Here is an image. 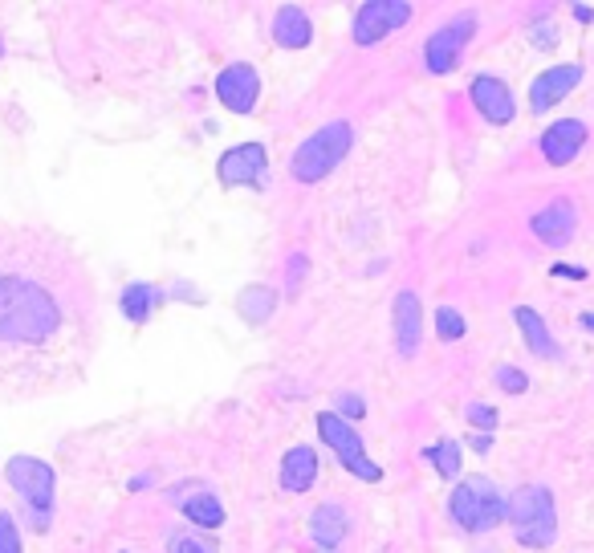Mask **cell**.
<instances>
[{"instance_id":"cell-1","label":"cell","mask_w":594,"mask_h":553,"mask_svg":"<svg viewBox=\"0 0 594 553\" xmlns=\"http://www.w3.org/2000/svg\"><path fill=\"white\" fill-rule=\"evenodd\" d=\"M37 244L29 232H0V391L49 383L41 358L70 326L66 261Z\"/></svg>"},{"instance_id":"cell-2","label":"cell","mask_w":594,"mask_h":553,"mask_svg":"<svg viewBox=\"0 0 594 553\" xmlns=\"http://www.w3.org/2000/svg\"><path fill=\"white\" fill-rule=\"evenodd\" d=\"M509 525L513 537L525 549H546L558 537V509H554V493L546 484H525L509 501Z\"/></svg>"},{"instance_id":"cell-3","label":"cell","mask_w":594,"mask_h":553,"mask_svg":"<svg viewBox=\"0 0 594 553\" xmlns=\"http://www.w3.org/2000/svg\"><path fill=\"white\" fill-rule=\"evenodd\" d=\"M452 521L464 529V533H489L497 529L501 521H509V501L501 497V488L485 476H468L452 488Z\"/></svg>"},{"instance_id":"cell-4","label":"cell","mask_w":594,"mask_h":553,"mask_svg":"<svg viewBox=\"0 0 594 553\" xmlns=\"http://www.w3.org/2000/svg\"><path fill=\"white\" fill-rule=\"evenodd\" d=\"M350 143H354L350 122H326L322 131H314L302 147L293 151V163H289L293 179H297V183H322V179L346 159Z\"/></svg>"},{"instance_id":"cell-5","label":"cell","mask_w":594,"mask_h":553,"mask_svg":"<svg viewBox=\"0 0 594 553\" xmlns=\"http://www.w3.org/2000/svg\"><path fill=\"white\" fill-rule=\"evenodd\" d=\"M318 436H322V444H326V448H334L338 464H342L350 476H359V480H367V484L383 480V468L367 456V448H363L359 432H354V427H350L342 415L322 411V415H318Z\"/></svg>"},{"instance_id":"cell-6","label":"cell","mask_w":594,"mask_h":553,"mask_svg":"<svg viewBox=\"0 0 594 553\" xmlns=\"http://www.w3.org/2000/svg\"><path fill=\"white\" fill-rule=\"evenodd\" d=\"M5 476L17 488V497L29 505V513L37 517V529H45L49 513H53V468L45 460H33V456H13Z\"/></svg>"},{"instance_id":"cell-7","label":"cell","mask_w":594,"mask_h":553,"mask_svg":"<svg viewBox=\"0 0 594 553\" xmlns=\"http://www.w3.org/2000/svg\"><path fill=\"white\" fill-rule=\"evenodd\" d=\"M407 21H411V5H403V0H371V5L354 13L350 29H354V41L359 45H379Z\"/></svg>"},{"instance_id":"cell-8","label":"cell","mask_w":594,"mask_h":553,"mask_svg":"<svg viewBox=\"0 0 594 553\" xmlns=\"http://www.w3.org/2000/svg\"><path fill=\"white\" fill-rule=\"evenodd\" d=\"M472 29H477V25H472V17H460V21L436 29V33L424 41V61H428L432 74H452V70H456L464 45L472 41Z\"/></svg>"},{"instance_id":"cell-9","label":"cell","mask_w":594,"mask_h":553,"mask_svg":"<svg viewBox=\"0 0 594 553\" xmlns=\"http://www.w3.org/2000/svg\"><path fill=\"white\" fill-rule=\"evenodd\" d=\"M265 147L261 143H241L220 155V183L224 188H261L265 175Z\"/></svg>"},{"instance_id":"cell-10","label":"cell","mask_w":594,"mask_h":553,"mask_svg":"<svg viewBox=\"0 0 594 553\" xmlns=\"http://www.w3.org/2000/svg\"><path fill=\"white\" fill-rule=\"evenodd\" d=\"M578 82H582V66H578V61H566V66L542 70L538 78L529 82V110H533V114H546V110L558 106Z\"/></svg>"},{"instance_id":"cell-11","label":"cell","mask_w":594,"mask_h":553,"mask_svg":"<svg viewBox=\"0 0 594 553\" xmlns=\"http://www.w3.org/2000/svg\"><path fill=\"white\" fill-rule=\"evenodd\" d=\"M257 94H261V78L253 66H245V61H236V66L220 70L216 78V98L224 102V110L232 114H249L257 106Z\"/></svg>"},{"instance_id":"cell-12","label":"cell","mask_w":594,"mask_h":553,"mask_svg":"<svg viewBox=\"0 0 594 553\" xmlns=\"http://www.w3.org/2000/svg\"><path fill=\"white\" fill-rule=\"evenodd\" d=\"M468 98H472V106H477V110L485 114V122H493V127H509V122H513V114H517L509 86H505L501 78H489V74L472 78V86H468Z\"/></svg>"},{"instance_id":"cell-13","label":"cell","mask_w":594,"mask_h":553,"mask_svg":"<svg viewBox=\"0 0 594 553\" xmlns=\"http://www.w3.org/2000/svg\"><path fill=\"white\" fill-rule=\"evenodd\" d=\"M582 147H586V122H578V118H558L554 127L542 131V159L554 167L574 163Z\"/></svg>"},{"instance_id":"cell-14","label":"cell","mask_w":594,"mask_h":553,"mask_svg":"<svg viewBox=\"0 0 594 553\" xmlns=\"http://www.w3.org/2000/svg\"><path fill=\"white\" fill-rule=\"evenodd\" d=\"M529 228L542 244H550V249H566V244L574 240V228H578V212H574L570 200H554L550 208H542L529 220Z\"/></svg>"},{"instance_id":"cell-15","label":"cell","mask_w":594,"mask_h":553,"mask_svg":"<svg viewBox=\"0 0 594 553\" xmlns=\"http://www.w3.org/2000/svg\"><path fill=\"white\" fill-rule=\"evenodd\" d=\"M420 338H424V314H420V297L415 293H399L395 297V346L403 358H415L420 350Z\"/></svg>"},{"instance_id":"cell-16","label":"cell","mask_w":594,"mask_h":553,"mask_svg":"<svg viewBox=\"0 0 594 553\" xmlns=\"http://www.w3.org/2000/svg\"><path fill=\"white\" fill-rule=\"evenodd\" d=\"M318 480V452L314 448H289L281 456V488L285 493H306V488Z\"/></svg>"},{"instance_id":"cell-17","label":"cell","mask_w":594,"mask_h":553,"mask_svg":"<svg viewBox=\"0 0 594 553\" xmlns=\"http://www.w3.org/2000/svg\"><path fill=\"white\" fill-rule=\"evenodd\" d=\"M273 41L281 45V49H306L310 41H314V25H310V17L297 9V5H285V9H277V17H273Z\"/></svg>"},{"instance_id":"cell-18","label":"cell","mask_w":594,"mask_h":553,"mask_svg":"<svg viewBox=\"0 0 594 553\" xmlns=\"http://www.w3.org/2000/svg\"><path fill=\"white\" fill-rule=\"evenodd\" d=\"M513 318H517V330H521V338H525V346H529L533 354H542V358H558V342H554V334L546 330L542 314H533L529 305H521V310H517Z\"/></svg>"},{"instance_id":"cell-19","label":"cell","mask_w":594,"mask_h":553,"mask_svg":"<svg viewBox=\"0 0 594 553\" xmlns=\"http://www.w3.org/2000/svg\"><path fill=\"white\" fill-rule=\"evenodd\" d=\"M310 537L326 549H334L342 537H346V513L338 505H318L314 517H310Z\"/></svg>"},{"instance_id":"cell-20","label":"cell","mask_w":594,"mask_h":553,"mask_svg":"<svg viewBox=\"0 0 594 553\" xmlns=\"http://www.w3.org/2000/svg\"><path fill=\"white\" fill-rule=\"evenodd\" d=\"M180 509H184V517H188L192 525H200V529H220V525H224V505H220L212 493H204V488H200V493H192Z\"/></svg>"},{"instance_id":"cell-21","label":"cell","mask_w":594,"mask_h":553,"mask_svg":"<svg viewBox=\"0 0 594 553\" xmlns=\"http://www.w3.org/2000/svg\"><path fill=\"white\" fill-rule=\"evenodd\" d=\"M236 310H241V318L245 322H265L273 310H277V293L273 289H265V285H249L245 293H241V301H236Z\"/></svg>"},{"instance_id":"cell-22","label":"cell","mask_w":594,"mask_h":553,"mask_svg":"<svg viewBox=\"0 0 594 553\" xmlns=\"http://www.w3.org/2000/svg\"><path fill=\"white\" fill-rule=\"evenodd\" d=\"M155 301H159V293H155L151 285H127V293H123V314H127L131 322H147L151 310H155Z\"/></svg>"},{"instance_id":"cell-23","label":"cell","mask_w":594,"mask_h":553,"mask_svg":"<svg viewBox=\"0 0 594 553\" xmlns=\"http://www.w3.org/2000/svg\"><path fill=\"white\" fill-rule=\"evenodd\" d=\"M428 456H432V464H436V472H440L444 480H456V476H460V444H456V440L432 444Z\"/></svg>"},{"instance_id":"cell-24","label":"cell","mask_w":594,"mask_h":553,"mask_svg":"<svg viewBox=\"0 0 594 553\" xmlns=\"http://www.w3.org/2000/svg\"><path fill=\"white\" fill-rule=\"evenodd\" d=\"M436 334H440L444 342H460V338L468 334V322H464L456 310H448V305H444V310H436Z\"/></svg>"},{"instance_id":"cell-25","label":"cell","mask_w":594,"mask_h":553,"mask_svg":"<svg viewBox=\"0 0 594 553\" xmlns=\"http://www.w3.org/2000/svg\"><path fill=\"white\" fill-rule=\"evenodd\" d=\"M464 419H468L472 427H481V432H493V427H497V411H493L489 403H468Z\"/></svg>"},{"instance_id":"cell-26","label":"cell","mask_w":594,"mask_h":553,"mask_svg":"<svg viewBox=\"0 0 594 553\" xmlns=\"http://www.w3.org/2000/svg\"><path fill=\"white\" fill-rule=\"evenodd\" d=\"M493 379L509 391V395H521L525 387H529V379H525V371H517V366H497V371H493Z\"/></svg>"},{"instance_id":"cell-27","label":"cell","mask_w":594,"mask_h":553,"mask_svg":"<svg viewBox=\"0 0 594 553\" xmlns=\"http://www.w3.org/2000/svg\"><path fill=\"white\" fill-rule=\"evenodd\" d=\"M0 553H21V533L5 509H0Z\"/></svg>"},{"instance_id":"cell-28","label":"cell","mask_w":594,"mask_h":553,"mask_svg":"<svg viewBox=\"0 0 594 553\" xmlns=\"http://www.w3.org/2000/svg\"><path fill=\"white\" fill-rule=\"evenodd\" d=\"M171 553H216V545H208L200 537H175L171 541Z\"/></svg>"},{"instance_id":"cell-29","label":"cell","mask_w":594,"mask_h":553,"mask_svg":"<svg viewBox=\"0 0 594 553\" xmlns=\"http://www.w3.org/2000/svg\"><path fill=\"white\" fill-rule=\"evenodd\" d=\"M533 45H538V49H554L558 45V33H554V25L550 21H542V25H533Z\"/></svg>"},{"instance_id":"cell-30","label":"cell","mask_w":594,"mask_h":553,"mask_svg":"<svg viewBox=\"0 0 594 553\" xmlns=\"http://www.w3.org/2000/svg\"><path fill=\"white\" fill-rule=\"evenodd\" d=\"M338 411L350 415V419H363V399H359V395H342V399H338Z\"/></svg>"},{"instance_id":"cell-31","label":"cell","mask_w":594,"mask_h":553,"mask_svg":"<svg viewBox=\"0 0 594 553\" xmlns=\"http://www.w3.org/2000/svg\"><path fill=\"white\" fill-rule=\"evenodd\" d=\"M570 13H574V21H582V25H590V21H594V9H590V5H574Z\"/></svg>"},{"instance_id":"cell-32","label":"cell","mask_w":594,"mask_h":553,"mask_svg":"<svg viewBox=\"0 0 594 553\" xmlns=\"http://www.w3.org/2000/svg\"><path fill=\"white\" fill-rule=\"evenodd\" d=\"M554 277H574V281H578V277H586V273L574 269V265H562V261H558V265H554Z\"/></svg>"},{"instance_id":"cell-33","label":"cell","mask_w":594,"mask_h":553,"mask_svg":"<svg viewBox=\"0 0 594 553\" xmlns=\"http://www.w3.org/2000/svg\"><path fill=\"white\" fill-rule=\"evenodd\" d=\"M578 322H582V330H586V334H594V314H582Z\"/></svg>"}]
</instances>
